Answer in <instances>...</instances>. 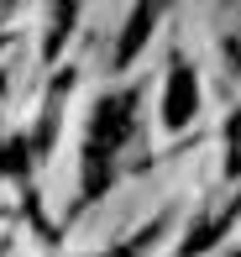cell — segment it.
Here are the masks:
<instances>
[{
  "instance_id": "3957f363",
  "label": "cell",
  "mask_w": 241,
  "mask_h": 257,
  "mask_svg": "<svg viewBox=\"0 0 241 257\" xmlns=\"http://www.w3.org/2000/svg\"><path fill=\"white\" fill-rule=\"evenodd\" d=\"M163 6H168V0H136L131 27H126V37H121V48H116V63H131V58L142 53V42L152 37V21L163 16Z\"/></svg>"
},
{
  "instance_id": "277c9868",
  "label": "cell",
  "mask_w": 241,
  "mask_h": 257,
  "mask_svg": "<svg viewBox=\"0 0 241 257\" xmlns=\"http://www.w3.org/2000/svg\"><path fill=\"white\" fill-rule=\"evenodd\" d=\"M74 16H79V0H53V32H48V53L63 48V37L74 32Z\"/></svg>"
},
{
  "instance_id": "6da1fadb",
  "label": "cell",
  "mask_w": 241,
  "mask_h": 257,
  "mask_svg": "<svg viewBox=\"0 0 241 257\" xmlns=\"http://www.w3.org/2000/svg\"><path fill=\"white\" fill-rule=\"evenodd\" d=\"M136 105H142L136 89H116V95L95 100V115H89V132H84V200H100L105 184L116 179L121 153L136 132Z\"/></svg>"
},
{
  "instance_id": "7a4b0ae2",
  "label": "cell",
  "mask_w": 241,
  "mask_h": 257,
  "mask_svg": "<svg viewBox=\"0 0 241 257\" xmlns=\"http://www.w3.org/2000/svg\"><path fill=\"white\" fill-rule=\"evenodd\" d=\"M194 115H199V79H194V68L183 58H173L168 63V84H163V126L183 132Z\"/></svg>"
},
{
  "instance_id": "5b68a950",
  "label": "cell",
  "mask_w": 241,
  "mask_h": 257,
  "mask_svg": "<svg viewBox=\"0 0 241 257\" xmlns=\"http://www.w3.org/2000/svg\"><path fill=\"white\" fill-rule=\"evenodd\" d=\"M220 53H225V68H231V74L241 79V16L231 21V32L220 37Z\"/></svg>"
}]
</instances>
